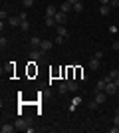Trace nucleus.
<instances>
[{
    "label": "nucleus",
    "instance_id": "9d476101",
    "mask_svg": "<svg viewBox=\"0 0 119 133\" xmlns=\"http://www.w3.org/2000/svg\"><path fill=\"white\" fill-rule=\"evenodd\" d=\"M8 24H10V26H20L22 20H20V16H10L8 18Z\"/></svg>",
    "mask_w": 119,
    "mask_h": 133
},
{
    "label": "nucleus",
    "instance_id": "7ed1b4c3",
    "mask_svg": "<svg viewBox=\"0 0 119 133\" xmlns=\"http://www.w3.org/2000/svg\"><path fill=\"white\" fill-rule=\"evenodd\" d=\"M103 91H105L107 95H113V94H117V91H119V88L115 85L113 79H111V82H107V85H105V89H103Z\"/></svg>",
    "mask_w": 119,
    "mask_h": 133
},
{
    "label": "nucleus",
    "instance_id": "2f4dec72",
    "mask_svg": "<svg viewBox=\"0 0 119 133\" xmlns=\"http://www.w3.org/2000/svg\"><path fill=\"white\" fill-rule=\"evenodd\" d=\"M109 32H111V34H117L119 30H117V26H109Z\"/></svg>",
    "mask_w": 119,
    "mask_h": 133
},
{
    "label": "nucleus",
    "instance_id": "f704fd0d",
    "mask_svg": "<svg viewBox=\"0 0 119 133\" xmlns=\"http://www.w3.org/2000/svg\"><path fill=\"white\" fill-rule=\"evenodd\" d=\"M66 2H69V4H75V2H79V0H66Z\"/></svg>",
    "mask_w": 119,
    "mask_h": 133
},
{
    "label": "nucleus",
    "instance_id": "473e14b6",
    "mask_svg": "<svg viewBox=\"0 0 119 133\" xmlns=\"http://www.w3.org/2000/svg\"><path fill=\"white\" fill-rule=\"evenodd\" d=\"M111 48H113V50H119V40H117V42H113V46H111Z\"/></svg>",
    "mask_w": 119,
    "mask_h": 133
},
{
    "label": "nucleus",
    "instance_id": "ddd939ff",
    "mask_svg": "<svg viewBox=\"0 0 119 133\" xmlns=\"http://www.w3.org/2000/svg\"><path fill=\"white\" fill-rule=\"evenodd\" d=\"M105 85H107V79H105V78L99 79V82H97V85H95V91H103V89H105Z\"/></svg>",
    "mask_w": 119,
    "mask_h": 133
},
{
    "label": "nucleus",
    "instance_id": "dca6fc26",
    "mask_svg": "<svg viewBox=\"0 0 119 133\" xmlns=\"http://www.w3.org/2000/svg\"><path fill=\"white\" fill-rule=\"evenodd\" d=\"M44 52H48V50H52V40H42V46H40Z\"/></svg>",
    "mask_w": 119,
    "mask_h": 133
},
{
    "label": "nucleus",
    "instance_id": "a211bd4d",
    "mask_svg": "<svg viewBox=\"0 0 119 133\" xmlns=\"http://www.w3.org/2000/svg\"><path fill=\"white\" fill-rule=\"evenodd\" d=\"M58 91H60V94H68V91H69L68 83H66V82H64V83H60V88H58Z\"/></svg>",
    "mask_w": 119,
    "mask_h": 133
},
{
    "label": "nucleus",
    "instance_id": "20e7f679",
    "mask_svg": "<svg viewBox=\"0 0 119 133\" xmlns=\"http://www.w3.org/2000/svg\"><path fill=\"white\" fill-rule=\"evenodd\" d=\"M54 18H56L58 24H64V26H66V22H68V14H66V12H62V10H58Z\"/></svg>",
    "mask_w": 119,
    "mask_h": 133
},
{
    "label": "nucleus",
    "instance_id": "aec40b11",
    "mask_svg": "<svg viewBox=\"0 0 119 133\" xmlns=\"http://www.w3.org/2000/svg\"><path fill=\"white\" fill-rule=\"evenodd\" d=\"M20 30H22V32H28V30H30V22H28V20H24V22L20 24Z\"/></svg>",
    "mask_w": 119,
    "mask_h": 133
},
{
    "label": "nucleus",
    "instance_id": "6e6552de",
    "mask_svg": "<svg viewBox=\"0 0 119 133\" xmlns=\"http://www.w3.org/2000/svg\"><path fill=\"white\" fill-rule=\"evenodd\" d=\"M66 83H68L69 91H78V82H75L74 78H66Z\"/></svg>",
    "mask_w": 119,
    "mask_h": 133
},
{
    "label": "nucleus",
    "instance_id": "1a4fd4ad",
    "mask_svg": "<svg viewBox=\"0 0 119 133\" xmlns=\"http://www.w3.org/2000/svg\"><path fill=\"white\" fill-rule=\"evenodd\" d=\"M44 24H46L48 28H56V26H58V22H56V18H54V16H46V18H44Z\"/></svg>",
    "mask_w": 119,
    "mask_h": 133
},
{
    "label": "nucleus",
    "instance_id": "f257e3e1",
    "mask_svg": "<svg viewBox=\"0 0 119 133\" xmlns=\"http://www.w3.org/2000/svg\"><path fill=\"white\" fill-rule=\"evenodd\" d=\"M30 60L32 62H44L46 60V52L42 48H36V50L30 52Z\"/></svg>",
    "mask_w": 119,
    "mask_h": 133
},
{
    "label": "nucleus",
    "instance_id": "5701e85b",
    "mask_svg": "<svg viewBox=\"0 0 119 133\" xmlns=\"http://www.w3.org/2000/svg\"><path fill=\"white\" fill-rule=\"evenodd\" d=\"M83 10V4H81V2H75L74 4V12H81Z\"/></svg>",
    "mask_w": 119,
    "mask_h": 133
},
{
    "label": "nucleus",
    "instance_id": "f3484780",
    "mask_svg": "<svg viewBox=\"0 0 119 133\" xmlns=\"http://www.w3.org/2000/svg\"><path fill=\"white\" fill-rule=\"evenodd\" d=\"M30 44L34 46V48H40V46H42V40H40L38 36H32V38H30Z\"/></svg>",
    "mask_w": 119,
    "mask_h": 133
},
{
    "label": "nucleus",
    "instance_id": "4468645a",
    "mask_svg": "<svg viewBox=\"0 0 119 133\" xmlns=\"http://www.w3.org/2000/svg\"><path fill=\"white\" fill-rule=\"evenodd\" d=\"M87 66H89V70H97V68H99V60H97V58H91V60L87 62Z\"/></svg>",
    "mask_w": 119,
    "mask_h": 133
},
{
    "label": "nucleus",
    "instance_id": "0eeeda50",
    "mask_svg": "<svg viewBox=\"0 0 119 133\" xmlns=\"http://www.w3.org/2000/svg\"><path fill=\"white\" fill-rule=\"evenodd\" d=\"M0 131H2V133H14V131H16V125H14V123H12V125H10V123H4V125L0 127Z\"/></svg>",
    "mask_w": 119,
    "mask_h": 133
},
{
    "label": "nucleus",
    "instance_id": "c9c22d12",
    "mask_svg": "<svg viewBox=\"0 0 119 133\" xmlns=\"http://www.w3.org/2000/svg\"><path fill=\"white\" fill-rule=\"evenodd\" d=\"M113 82H115V85H117V88H119V78H115Z\"/></svg>",
    "mask_w": 119,
    "mask_h": 133
},
{
    "label": "nucleus",
    "instance_id": "e433bc0d",
    "mask_svg": "<svg viewBox=\"0 0 119 133\" xmlns=\"http://www.w3.org/2000/svg\"><path fill=\"white\" fill-rule=\"evenodd\" d=\"M117 94H119V91H117Z\"/></svg>",
    "mask_w": 119,
    "mask_h": 133
},
{
    "label": "nucleus",
    "instance_id": "f03ea898",
    "mask_svg": "<svg viewBox=\"0 0 119 133\" xmlns=\"http://www.w3.org/2000/svg\"><path fill=\"white\" fill-rule=\"evenodd\" d=\"M14 125H16V129H18V131H26V129H28L30 125H32V119H30V117H26V119H20V117H18Z\"/></svg>",
    "mask_w": 119,
    "mask_h": 133
},
{
    "label": "nucleus",
    "instance_id": "cd10ccee",
    "mask_svg": "<svg viewBox=\"0 0 119 133\" xmlns=\"http://www.w3.org/2000/svg\"><path fill=\"white\" fill-rule=\"evenodd\" d=\"M113 125H119V111H115L113 115Z\"/></svg>",
    "mask_w": 119,
    "mask_h": 133
},
{
    "label": "nucleus",
    "instance_id": "72a5a7b5",
    "mask_svg": "<svg viewBox=\"0 0 119 133\" xmlns=\"http://www.w3.org/2000/svg\"><path fill=\"white\" fill-rule=\"evenodd\" d=\"M109 2L111 0H99V4H107V6H109Z\"/></svg>",
    "mask_w": 119,
    "mask_h": 133
},
{
    "label": "nucleus",
    "instance_id": "bb28decb",
    "mask_svg": "<svg viewBox=\"0 0 119 133\" xmlns=\"http://www.w3.org/2000/svg\"><path fill=\"white\" fill-rule=\"evenodd\" d=\"M0 46H2V48H6V46H8V40H6V36H2V38H0Z\"/></svg>",
    "mask_w": 119,
    "mask_h": 133
},
{
    "label": "nucleus",
    "instance_id": "b1692460",
    "mask_svg": "<svg viewBox=\"0 0 119 133\" xmlns=\"http://www.w3.org/2000/svg\"><path fill=\"white\" fill-rule=\"evenodd\" d=\"M8 18H10V16H8V12H6V10H0V20H2V22L8 20Z\"/></svg>",
    "mask_w": 119,
    "mask_h": 133
},
{
    "label": "nucleus",
    "instance_id": "412c9836",
    "mask_svg": "<svg viewBox=\"0 0 119 133\" xmlns=\"http://www.w3.org/2000/svg\"><path fill=\"white\" fill-rule=\"evenodd\" d=\"M22 6L24 8H32V6H34V0H22Z\"/></svg>",
    "mask_w": 119,
    "mask_h": 133
},
{
    "label": "nucleus",
    "instance_id": "a878e982",
    "mask_svg": "<svg viewBox=\"0 0 119 133\" xmlns=\"http://www.w3.org/2000/svg\"><path fill=\"white\" fill-rule=\"evenodd\" d=\"M78 103H81V97H74V103H72V111L75 109V105H78Z\"/></svg>",
    "mask_w": 119,
    "mask_h": 133
},
{
    "label": "nucleus",
    "instance_id": "4be33fe9",
    "mask_svg": "<svg viewBox=\"0 0 119 133\" xmlns=\"http://www.w3.org/2000/svg\"><path fill=\"white\" fill-rule=\"evenodd\" d=\"M107 76H109V78H111V79H115V78H119V70H111V72H109V74H107Z\"/></svg>",
    "mask_w": 119,
    "mask_h": 133
},
{
    "label": "nucleus",
    "instance_id": "423d86ee",
    "mask_svg": "<svg viewBox=\"0 0 119 133\" xmlns=\"http://www.w3.org/2000/svg\"><path fill=\"white\" fill-rule=\"evenodd\" d=\"M95 101L99 103V105L105 103V101H107V94H105V91H95Z\"/></svg>",
    "mask_w": 119,
    "mask_h": 133
},
{
    "label": "nucleus",
    "instance_id": "c85d7f7f",
    "mask_svg": "<svg viewBox=\"0 0 119 133\" xmlns=\"http://www.w3.org/2000/svg\"><path fill=\"white\" fill-rule=\"evenodd\" d=\"M109 6H111V8H119V0H111Z\"/></svg>",
    "mask_w": 119,
    "mask_h": 133
},
{
    "label": "nucleus",
    "instance_id": "7c9ffc66",
    "mask_svg": "<svg viewBox=\"0 0 119 133\" xmlns=\"http://www.w3.org/2000/svg\"><path fill=\"white\" fill-rule=\"evenodd\" d=\"M93 58H97V60H101V58H103V52H101V50H99V52H95V54H93Z\"/></svg>",
    "mask_w": 119,
    "mask_h": 133
},
{
    "label": "nucleus",
    "instance_id": "9b49d317",
    "mask_svg": "<svg viewBox=\"0 0 119 133\" xmlns=\"http://www.w3.org/2000/svg\"><path fill=\"white\" fill-rule=\"evenodd\" d=\"M109 12H111V6H107V4H101V6H99V14H101V16H107Z\"/></svg>",
    "mask_w": 119,
    "mask_h": 133
},
{
    "label": "nucleus",
    "instance_id": "2eb2a0df",
    "mask_svg": "<svg viewBox=\"0 0 119 133\" xmlns=\"http://www.w3.org/2000/svg\"><path fill=\"white\" fill-rule=\"evenodd\" d=\"M56 12H58V8L54 4H50L48 8H46V16H56Z\"/></svg>",
    "mask_w": 119,
    "mask_h": 133
},
{
    "label": "nucleus",
    "instance_id": "393cba45",
    "mask_svg": "<svg viewBox=\"0 0 119 133\" xmlns=\"http://www.w3.org/2000/svg\"><path fill=\"white\" fill-rule=\"evenodd\" d=\"M54 42H56L58 46H62L64 42H66V38H64V36H56V40H54Z\"/></svg>",
    "mask_w": 119,
    "mask_h": 133
},
{
    "label": "nucleus",
    "instance_id": "6ab92c4d",
    "mask_svg": "<svg viewBox=\"0 0 119 133\" xmlns=\"http://www.w3.org/2000/svg\"><path fill=\"white\" fill-rule=\"evenodd\" d=\"M87 107H89V109H91V111H95V109H97V107H99V103H97V101H95V99H91V101H87Z\"/></svg>",
    "mask_w": 119,
    "mask_h": 133
},
{
    "label": "nucleus",
    "instance_id": "f8f14e48",
    "mask_svg": "<svg viewBox=\"0 0 119 133\" xmlns=\"http://www.w3.org/2000/svg\"><path fill=\"white\" fill-rule=\"evenodd\" d=\"M60 10L66 12V14H69V10H74V4H69V2H64V4L60 6Z\"/></svg>",
    "mask_w": 119,
    "mask_h": 133
},
{
    "label": "nucleus",
    "instance_id": "39448f33",
    "mask_svg": "<svg viewBox=\"0 0 119 133\" xmlns=\"http://www.w3.org/2000/svg\"><path fill=\"white\" fill-rule=\"evenodd\" d=\"M56 32H58V36H64V38H69V32H68V28L64 26V24H58V26H56Z\"/></svg>",
    "mask_w": 119,
    "mask_h": 133
},
{
    "label": "nucleus",
    "instance_id": "c756f323",
    "mask_svg": "<svg viewBox=\"0 0 119 133\" xmlns=\"http://www.w3.org/2000/svg\"><path fill=\"white\" fill-rule=\"evenodd\" d=\"M18 16H20V20H22V22H24V20H28V14H26V12H20Z\"/></svg>",
    "mask_w": 119,
    "mask_h": 133
}]
</instances>
